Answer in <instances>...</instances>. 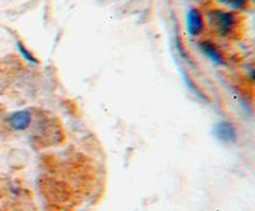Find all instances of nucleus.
I'll use <instances>...</instances> for the list:
<instances>
[{
	"instance_id": "f257e3e1",
	"label": "nucleus",
	"mask_w": 255,
	"mask_h": 211,
	"mask_svg": "<svg viewBox=\"0 0 255 211\" xmlns=\"http://www.w3.org/2000/svg\"><path fill=\"white\" fill-rule=\"evenodd\" d=\"M208 24L218 36H229L235 32L238 26V15L235 13L223 10V9H213L207 14Z\"/></svg>"
},
{
	"instance_id": "f03ea898",
	"label": "nucleus",
	"mask_w": 255,
	"mask_h": 211,
	"mask_svg": "<svg viewBox=\"0 0 255 211\" xmlns=\"http://www.w3.org/2000/svg\"><path fill=\"white\" fill-rule=\"evenodd\" d=\"M186 28L190 36H199L204 29L203 14L198 9H190L186 15Z\"/></svg>"
},
{
	"instance_id": "7ed1b4c3",
	"label": "nucleus",
	"mask_w": 255,
	"mask_h": 211,
	"mask_svg": "<svg viewBox=\"0 0 255 211\" xmlns=\"http://www.w3.org/2000/svg\"><path fill=\"white\" fill-rule=\"evenodd\" d=\"M32 113L29 111H18L10 115L9 117V125L12 129L18 131H23L31 126Z\"/></svg>"
},
{
	"instance_id": "20e7f679",
	"label": "nucleus",
	"mask_w": 255,
	"mask_h": 211,
	"mask_svg": "<svg viewBox=\"0 0 255 211\" xmlns=\"http://www.w3.org/2000/svg\"><path fill=\"white\" fill-rule=\"evenodd\" d=\"M215 134L218 139L225 142H232L236 140V128L229 121H222L216 125Z\"/></svg>"
},
{
	"instance_id": "39448f33",
	"label": "nucleus",
	"mask_w": 255,
	"mask_h": 211,
	"mask_svg": "<svg viewBox=\"0 0 255 211\" xmlns=\"http://www.w3.org/2000/svg\"><path fill=\"white\" fill-rule=\"evenodd\" d=\"M199 46L204 55H206L207 58L211 59L215 64H218V65L225 64V59H223L222 52L220 51V49H218L217 46H215V44H212V42H209V41H204V42H202Z\"/></svg>"
},
{
	"instance_id": "423d86ee",
	"label": "nucleus",
	"mask_w": 255,
	"mask_h": 211,
	"mask_svg": "<svg viewBox=\"0 0 255 211\" xmlns=\"http://www.w3.org/2000/svg\"><path fill=\"white\" fill-rule=\"evenodd\" d=\"M250 0H223V3L230 5L231 8L238 9V10H243L249 5Z\"/></svg>"
},
{
	"instance_id": "0eeeda50",
	"label": "nucleus",
	"mask_w": 255,
	"mask_h": 211,
	"mask_svg": "<svg viewBox=\"0 0 255 211\" xmlns=\"http://www.w3.org/2000/svg\"><path fill=\"white\" fill-rule=\"evenodd\" d=\"M18 50H19L20 55H23V58H26L27 60L31 61L32 64H36V65L38 64V60H37V59H36L35 56L32 55L31 52H29L28 50H27L26 47L23 46V45H22V44H18Z\"/></svg>"
}]
</instances>
